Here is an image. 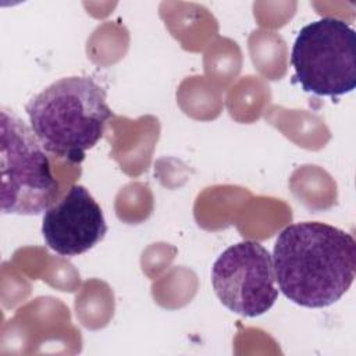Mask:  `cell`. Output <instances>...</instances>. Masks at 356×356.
<instances>
[{
  "instance_id": "6da1fadb",
  "label": "cell",
  "mask_w": 356,
  "mask_h": 356,
  "mask_svg": "<svg viewBox=\"0 0 356 356\" xmlns=\"http://www.w3.org/2000/svg\"><path fill=\"white\" fill-rule=\"evenodd\" d=\"M271 257L280 291L309 309L338 302L356 274L355 238L320 221L285 227L275 239Z\"/></svg>"
},
{
  "instance_id": "7a4b0ae2",
  "label": "cell",
  "mask_w": 356,
  "mask_h": 356,
  "mask_svg": "<svg viewBox=\"0 0 356 356\" xmlns=\"http://www.w3.org/2000/svg\"><path fill=\"white\" fill-rule=\"evenodd\" d=\"M25 111L42 147L71 163L83 160L113 117L104 88L76 75L50 83L26 103Z\"/></svg>"
},
{
  "instance_id": "3957f363",
  "label": "cell",
  "mask_w": 356,
  "mask_h": 356,
  "mask_svg": "<svg viewBox=\"0 0 356 356\" xmlns=\"http://www.w3.org/2000/svg\"><path fill=\"white\" fill-rule=\"evenodd\" d=\"M0 159L3 214L38 216L56 202L58 184L46 150L32 128L6 108L0 121Z\"/></svg>"
},
{
  "instance_id": "277c9868",
  "label": "cell",
  "mask_w": 356,
  "mask_h": 356,
  "mask_svg": "<svg viewBox=\"0 0 356 356\" xmlns=\"http://www.w3.org/2000/svg\"><path fill=\"white\" fill-rule=\"evenodd\" d=\"M292 82L305 92L337 97L356 88V32L343 19L324 17L300 28L291 51Z\"/></svg>"
},
{
  "instance_id": "5b68a950",
  "label": "cell",
  "mask_w": 356,
  "mask_h": 356,
  "mask_svg": "<svg viewBox=\"0 0 356 356\" xmlns=\"http://www.w3.org/2000/svg\"><path fill=\"white\" fill-rule=\"evenodd\" d=\"M211 285L227 309L245 317L264 314L278 298L273 257L256 241L228 246L211 267Z\"/></svg>"
},
{
  "instance_id": "8992f818",
  "label": "cell",
  "mask_w": 356,
  "mask_h": 356,
  "mask_svg": "<svg viewBox=\"0 0 356 356\" xmlns=\"http://www.w3.org/2000/svg\"><path fill=\"white\" fill-rule=\"evenodd\" d=\"M107 224L102 207L83 185H72L43 214L46 245L67 257L82 254L103 241Z\"/></svg>"
}]
</instances>
